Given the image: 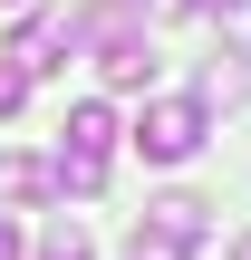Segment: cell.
I'll return each instance as SVG.
<instances>
[{
    "label": "cell",
    "mask_w": 251,
    "mask_h": 260,
    "mask_svg": "<svg viewBox=\"0 0 251 260\" xmlns=\"http://www.w3.org/2000/svg\"><path fill=\"white\" fill-rule=\"evenodd\" d=\"M97 77H106V87H145V77H155V48H145V39H106V48H97Z\"/></svg>",
    "instance_id": "obj_5"
},
{
    "label": "cell",
    "mask_w": 251,
    "mask_h": 260,
    "mask_svg": "<svg viewBox=\"0 0 251 260\" xmlns=\"http://www.w3.org/2000/svg\"><path fill=\"white\" fill-rule=\"evenodd\" d=\"M19 96H29V77H19V68H10V58H0V125H10V116H19Z\"/></svg>",
    "instance_id": "obj_11"
},
{
    "label": "cell",
    "mask_w": 251,
    "mask_h": 260,
    "mask_svg": "<svg viewBox=\"0 0 251 260\" xmlns=\"http://www.w3.org/2000/svg\"><path fill=\"white\" fill-rule=\"evenodd\" d=\"M58 135H68L58 154H87V164H106V154H116V116H106L97 96H87V106H68V125H58Z\"/></svg>",
    "instance_id": "obj_3"
},
{
    "label": "cell",
    "mask_w": 251,
    "mask_h": 260,
    "mask_svg": "<svg viewBox=\"0 0 251 260\" xmlns=\"http://www.w3.org/2000/svg\"><path fill=\"white\" fill-rule=\"evenodd\" d=\"M251 87V68L242 58H232V48H222V58H213V68H203V106H213V96H222V106H232V96H242Z\"/></svg>",
    "instance_id": "obj_7"
},
{
    "label": "cell",
    "mask_w": 251,
    "mask_h": 260,
    "mask_svg": "<svg viewBox=\"0 0 251 260\" xmlns=\"http://www.w3.org/2000/svg\"><path fill=\"white\" fill-rule=\"evenodd\" d=\"M203 135H213L203 96H155V106L135 116V154H145V164H193Z\"/></svg>",
    "instance_id": "obj_1"
},
{
    "label": "cell",
    "mask_w": 251,
    "mask_h": 260,
    "mask_svg": "<svg viewBox=\"0 0 251 260\" xmlns=\"http://www.w3.org/2000/svg\"><path fill=\"white\" fill-rule=\"evenodd\" d=\"M126 260H193V251H184V241H164V232H145V222H135V241H126Z\"/></svg>",
    "instance_id": "obj_10"
},
{
    "label": "cell",
    "mask_w": 251,
    "mask_h": 260,
    "mask_svg": "<svg viewBox=\"0 0 251 260\" xmlns=\"http://www.w3.org/2000/svg\"><path fill=\"white\" fill-rule=\"evenodd\" d=\"M0 203H48V164H29V154H0Z\"/></svg>",
    "instance_id": "obj_6"
},
{
    "label": "cell",
    "mask_w": 251,
    "mask_h": 260,
    "mask_svg": "<svg viewBox=\"0 0 251 260\" xmlns=\"http://www.w3.org/2000/svg\"><path fill=\"white\" fill-rule=\"evenodd\" d=\"M10 10H29V0H10Z\"/></svg>",
    "instance_id": "obj_15"
},
{
    "label": "cell",
    "mask_w": 251,
    "mask_h": 260,
    "mask_svg": "<svg viewBox=\"0 0 251 260\" xmlns=\"http://www.w3.org/2000/svg\"><path fill=\"white\" fill-rule=\"evenodd\" d=\"M77 48H87L77 10H39V19H29V29L10 39V68H19V77H39V68H68Z\"/></svg>",
    "instance_id": "obj_2"
},
{
    "label": "cell",
    "mask_w": 251,
    "mask_h": 260,
    "mask_svg": "<svg viewBox=\"0 0 251 260\" xmlns=\"http://www.w3.org/2000/svg\"><path fill=\"white\" fill-rule=\"evenodd\" d=\"M203 212H213L203 193H155V203H145V232H164V241L193 251V241H203Z\"/></svg>",
    "instance_id": "obj_4"
},
{
    "label": "cell",
    "mask_w": 251,
    "mask_h": 260,
    "mask_svg": "<svg viewBox=\"0 0 251 260\" xmlns=\"http://www.w3.org/2000/svg\"><path fill=\"white\" fill-rule=\"evenodd\" d=\"M0 260H19V222H10V212H0Z\"/></svg>",
    "instance_id": "obj_13"
},
{
    "label": "cell",
    "mask_w": 251,
    "mask_h": 260,
    "mask_svg": "<svg viewBox=\"0 0 251 260\" xmlns=\"http://www.w3.org/2000/svg\"><path fill=\"white\" fill-rule=\"evenodd\" d=\"M193 10H213V19H222V48H232V58L251 48V0H193Z\"/></svg>",
    "instance_id": "obj_8"
},
{
    "label": "cell",
    "mask_w": 251,
    "mask_h": 260,
    "mask_svg": "<svg viewBox=\"0 0 251 260\" xmlns=\"http://www.w3.org/2000/svg\"><path fill=\"white\" fill-rule=\"evenodd\" d=\"M232 260H251V241H242V251H232Z\"/></svg>",
    "instance_id": "obj_14"
},
{
    "label": "cell",
    "mask_w": 251,
    "mask_h": 260,
    "mask_svg": "<svg viewBox=\"0 0 251 260\" xmlns=\"http://www.w3.org/2000/svg\"><path fill=\"white\" fill-rule=\"evenodd\" d=\"M39 260H97V251H87V232H77V222H58V232L39 241Z\"/></svg>",
    "instance_id": "obj_9"
},
{
    "label": "cell",
    "mask_w": 251,
    "mask_h": 260,
    "mask_svg": "<svg viewBox=\"0 0 251 260\" xmlns=\"http://www.w3.org/2000/svg\"><path fill=\"white\" fill-rule=\"evenodd\" d=\"M135 19H193V0H145Z\"/></svg>",
    "instance_id": "obj_12"
}]
</instances>
